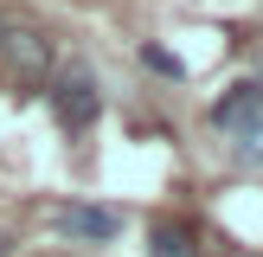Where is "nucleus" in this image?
Returning <instances> with one entry per match:
<instances>
[{"label":"nucleus","instance_id":"2","mask_svg":"<svg viewBox=\"0 0 263 257\" xmlns=\"http://www.w3.org/2000/svg\"><path fill=\"white\" fill-rule=\"evenodd\" d=\"M0 58H7V71H13V84H45V71H51V51H45V39L39 32H0Z\"/></svg>","mask_w":263,"mask_h":257},{"label":"nucleus","instance_id":"4","mask_svg":"<svg viewBox=\"0 0 263 257\" xmlns=\"http://www.w3.org/2000/svg\"><path fill=\"white\" fill-rule=\"evenodd\" d=\"M263 109V84H238V90H225V97L212 103V128H225V135H238L244 122Z\"/></svg>","mask_w":263,"mask_h":257},{"label":"nucleus","instance_id":"5","mask_svg":"<svg viewBox=\"0 0 263 257\" xmlns=\"http://www.w3.org/2000/svg\"><path fill=\"white\" fill-rule=\"evenodd\" d=\"M148 257H199L193 225H154L148 231Z\"/></svg>","mask_w":263,"mask_h":257},{"label":"nucleus","instance_id":"3","mask_svg":"<svg viewBox=\"0 0 263 257\" xmlns=\"http://www.w3.org/2000/svg\"><path fill=\"white\" fill-rule=\"evenodd\" d=\"M58 231L71 244H109L116 231H122V218H116L109 206H64V212H58Z\"/></svg>","mask_w":263,"mask_h":257},{"label":"nucleus","instance_id":"7","mask_svg":"<svg viewBox=\"0 0 263 257\" xmlns=\"http://www.w3.org/2000/svg\"><path fill=\"white\" fill-rule=\"evenodd\" d=\"M141 64H148L154 77H174V84H180V77H186V64H180V58H174V51H167V45H141Z\"/></svg>","mask_w":263,"mask_h":257},{"label":"nucleus","instance_id":"1","mask_svg":"<svg viewBox=\"0 0 263 257\" xmlns=\"http://www.w3.org/2000/svg\"><path fill=\"white\" fill-rule=\"evenodd\" d=\"M51 109H58V122H64V128H90V122H97L103 97H97V77H90V64H71V71L51 77Z\"/></svg>","mask_w":263,"mask_h":257},{"label":"nucleus","instance_id":"8","mask_svg":"<svg viewBox=\"0 0 263 257\" xmlns=\"http://www.w3.org/2000/svg\"><path fill=\"white\" fill-rule=\"evenodd\" d=\"M7 251H13V238H7V231H0V257H7Z\"/></svg>","mask_w":263,"mask_h":257},{"label":"nucleus","instance_id":"6","mask_svg":"<svg viewBox=\"0 0 263 257\" xmlns=\"http://www.w3.org/2000/svg\"><path fill=\"white\" fill-rule=\"evenodd\" d=\"M231 161H238V167H263V109L231 135Z\"/></svg>","mask_w":263,"mask_h":257}]
</instances>
